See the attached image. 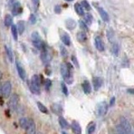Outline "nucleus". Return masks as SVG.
Masks as SVG:
<instances>
[{"label": "nucleus", "mask_w": 134, "mask_h": 134, "mask_svg": "<svg viewBox=\"0 0 134 134\" xmlns=\"http://www.w3.org/2000/svg\"><path fill=\"white\" fill-rule=\"evenodd\" d=\"M60 72L65 81L67 84H71L73 82V76L70 72V67L69 64H62L60 66Z\"/></svg>", "instance_id": "obj_1"}, {"label": "nucleus", "mask_w": 134, "mask_h": 134, "mask_svg": "<svg viewBox=\"0 0 134 134\" xmlns=\"http://www.w3.org/2000/svg\"><path fill=\"white\" fill-rule=\"evenodd\" d=\"M40 79L39 75H35L31 78L30 82V90L34 94H40Z\"/></svg>", "instance_id": "obj_2"}, {"label": "nucleus", "mask_w": 134, "mask_h": 134, "mask_svg": "<svg viewBox=\"0 0 134 134\" xmlns=\"http://www.w3.org/2000/svg\"><path fill=\"white\" fill-rule=\"evenodd\" d=\"M32 41H33V44L35 47H36L38 49H42L44 48V43L42 41L41 38L39 35L38 32H33L32 33Z\"/></svg>", "instance_id": "obj_3"}, {"label": "nucleus", "mask_w": 134, "mask_h": 134, "mask_svg": "<svg viewBox=\"0 0 134 134\" xmlns=\"http://www.w3.org/2000/svg\"><path fill=\"white\" fill-rule=\"evenodd\" d=\"M120 122H121V127L124 129V131L126 132H127V134H133L132 125L127 118H125L124 116H121L120 117Z\"/></svg>", "instance_id": "obj_4"}, {"label": "nucleus", "mask_w": 134, "mask_h": 134, "mask_svg": "<svg viewBox=\"0 0 134 134\" xmlns=\"http://www.w3.org/2000/svg\"><path fill=\"white\" fill-rule=\"evenodd\" d=\"M19 105V96L17 94H14L11 96V97L9 98V100H8V107L12 111H14L17 107H18Z\"/></svg>", "instance_id": "obj_5"}, {"label": "nucleus", "mask_w": 134, "mask_h": 134, "mask_svg": "<svg viewBox=\"0 0 134 134\" xmlns=\"http://www.w3.org/2000/svg\"><path fill=\"white\" fill-rule=\"evenodd\" d=\"M11 91H12V85L9 81H6L3 84L2 86V89H1V91H2V95L3 96L4 98H8V96H10V93H11Z\"/></svg>", "instance_id": "obj_6"}, {"label": "nucleus", "mask_w": 134, "mask_h": 134, "mask_svg": "<svg viewBox=\"0 0 134 134\" xmlns=\"http://www.w3.org/2000/svg\"><path fill=\"white\" fill-rule=\"evenodd\" d=\"M107 109H108V107H107V102H100L97 106V108H96V114L99 116H104L107 113Z\"/></svg>", "instance_id": "obj_7"}, {"label": "nucleus", "mask_w": 134, "mask_h": 134, "mask_svg": "<svg viewBox=\"0 0 134 134\" xmlns=\"http://www.w3.org/2000/svg\"><path fill=\"white\" fill-rule=\"evenodd\" d=\"M41 60L44 64H48V63L51 60V54L48 51V49H46L44 47L42 49V52H41Z\"/></svg>", "instance_id": "obj_8"}, {"label": "nucleus", "mask_w": 134, "mask_h": 134, "mask_svg": "<svg viewBox=\"0 0 134 134\" xmlns=\"http://www.w3.org/2000/svg\"><path fill=\"white\" fill-rule=\"evenodd\" d=\"M22 13V7L19 2L16 1L15 3L12 6V14L14 16H18L19 14Z\"/></svg>", "instance_id": "obj_9"}, {"label": "nucleus", "mask_w": 134, "mask_h": 134, "mask_svg": "<svg viewBox=\"0 0 134 134\" xmlns=\"http://www.w3.org/2000/svg\"><path fill=\"white\" fill-rule=\"evenodd\" d=\"M95 44H96V48L97 49V50H99V51H100V52L104 51L105 45H104V43L102 41V39L100 36H96L95 38Z\"/></svg>", "instance_id": "obj_10"}, {"label": "nucleus", "mask_w": 134, "mask_h": 134, "mask_svg": "<svg viewBox=\"0 0 134 134\" xmlns=\"http://www.w3.org/2000/svg\"><path fill=\"white\" fill-rule=\"evenodd\" d=\"M16 68H17V70H18L19 77L22 80H25V78H26V72H25L22 65H21L19 61H16Z\"/></svg>", "instance_id": "obj_11"}, {"label": "nucleus", "mask_w": 134, "mask_h": 134, "mask_svg": "<svg viewBox=\"0 0 134 134\" xmlns=\"http://www.w3.org/2000/svg\"><path fill=\"white\" fill-rule=\"evenodd\" d=\"M27 133L28 134H35L36 133V126L33 119H29V125L27 127Z\"/></svg>", "instance_id": "obj_12"}, {"label": "nucleus", "mask_w": 134, "mask_h": 134, "mask_svg": "<svg viewBox=\"0 0 134 134\" xmlns=\"http://www.w3.org/2000/svg\"><path fill=\"white\" fill-rule=\"evenodd\" d=\"M97 9H98V12H99V14L100 15V18L102 19V20L105 21V22H108L109 21V15L107 14V12L102 7L97 8Z\"/></svg>", "instance_id": "obj_13"}, {"label": "nucleus", "mask_w": 134, "mask_h": 134, "mask_svg": "<svg viewBox=\"0 0 134 134\" xmlns=\"http://www.w3.org/2000/svg\"><path fill=\"white\" fill-rule=\"evenodd\" d=\"M92 82H93L94 89L96 91H98L99 88L102 85V80L100 77H94L93 80H92Z\"/></svg>", "instance_id": "obj_14"}, {"label": "nucleus", "mask_w": 134, "mask_h": 134, "mask_svg": "<svg viewBox=\"0 0 134 134\" xmlns=\"http://www.w3.org/2000/svg\"><path fill=\"white\" fill-rule=\"evenodd\" d=\"M71 128L75 134H81V127L77 121H73L71 123Z\"/></svg>", "instance_id": "obj_15"}, {"label": "nucleus", "mask_w": 134, "mask_h": 134, "mask_svg": "<svg viewBox=\"0 0 134 134\" xmlns=\"http://www.w3.org/2000/svg\"><path fill=\"white\" fill-rule=\"evenodd\" d=\"M65 26L66 28L70 29V30H72V29H74L75 28V26H76V22L74 20V19H67L66 22H65Z\"/></svg>", "instance_id": "obj_16"}, {"label": "nucleus", "mask_w": 134, "mask_h": 134, "mask_svg": "<svg viewBox=\"0 0 134 134\" xmlns=\"http://www.w3.org/2000/svg\"><path fill=\"white\" fill-rule=\"evenodd\" d=\"M82 87H83V91H84V92H85L86 94L91 93V86L90 85L89 81H84L83 84H82Z\"/></svg>", "instance_id": "obj_17"}, {"label": "nucleus", "mask_w": 134, "mask_h": 134, "mask_svg": "<svg viewBox=\"0 0 134 134\" xmlns=\"http://www.w3.org/2000/svg\"><path fill=\"white\" fill-rule=\"evenodd\" d=\"M61 40L65 45H67V46L70 45V38L68 34L63 33V35H61Z\"/></svg>", "instance_id": "obj_18"}, {"label": "nucleus", "mask_w": 134, "mask_h": 134, "mask_svg": "<svg viewBox=\"0 0 134 134\" xmlns=\"http://www.w3.org/2000/svg\"><path fill=\"white\" fill-rule=\"evenodd\" d=\"M77 40L79 42H81V43H85L87 40V35L85 32H79L77 34Z\"/></svg>", "instance_id": "obj_19"}, {"label": "nucleus", "mask_w": 134, "mask_h": 134, "mask_svg": "<svg viewBox=\"0 0 134 134\" xmlns=\"http://www.w3.org/2000/svg\"><path fill=\"white\" fill-rule=\"evenodd\" d=\"M59 123H60V127L62 128H69L70 127V125L68 123V121H67L64 117H62V116L59 117Z\"/></svg>", "instance_id": "obj_20"}, {"label": "nucleus", "mask_w": 134, "mask_h": 134, "mask_svg": "<svg viewBox=\"0 0 134 134\" xmlns=\"http://www.w3.org/2000/svg\"><path fill=\"white\" fill-rule=\"evenodd\" d=\"M5 51H6V54H7V56L8 58V60H9V61L10 62L14 61V54H13L12 49L7 45H5Z\"/></svg>", "instance_id": "obj_21"}, {"label": "nucleus", "mask_w": 134, "mask_h": 134, "mask_svg": "<svg viewBox=\"0 0 134 134\" xmlns=\"http://www.w3.org/2000/svg\"><path fill=\"white\" fill-rule=\"evenodd\" d=\"M29 119L25 118V117L20 118V120H19V125H20V127H22V128H24V129H27L28 125H29Z\"/></svg>", "instance_id": "obj_22"}, {"label": "nucleus", "mask_w": 134, "mask_h": 134, "mask_svg": "<svg viewBox=\"0 0 134 134\" xmlns=\"http://www.w3.org/2000/svg\"><path fill=\"white\" fill-rule=\"evenodd\" d=\"M75 12L77 13V14L81 15V16L84 15V9H83L82 6L80 3H75Z\"/></svg>", "instance_id": "obj_23"}, {"label": "nucleus", "mask_w": 134, "mask_h": 134, "mask_svg": "<svg viewBox=\"0 0 134 134\" xmlns=\"http://www.w3.org/2000/svg\"><path fill=\"white\" fill-rule=\"evenodd\" d=\"M17 30H18V33H19L20 35H22L24 31V29H25V25H24V21H19L18 25H17Z\"/></svg>", "instance_id": "obj_24"}, {"label": "nucleus", "mask_w": 134, "mask_h": 134, "mask_svg": "<svg viewBox=\"0 0 134 134\" xmlns=\"http://www.w3.org/2000/svg\"><path fill=\"white\" fill-rule=\"evenodd\" d=\"M12 23H13V19H12V16L9 15V14H7L5 16V18H4V24H5V26L7 27H9L12 25Z\"/></svg>", "instance_id": "obj_25"}, {"label": "nucleus", "mask_w": 134, "mask_h": 134, "mask_svg": "<svg viewBox=\"0 0 134 134\" xmlns=\"http://www.w3.org/2000/svg\"><path fill=\"white\" fill-rule=\"evenodd\" d=\"M11 32H12V35H13V38L17 40H18V30H17V27H16V25H11Z\"/></svg>", "instance_id": "obj_26"}, {"label": "nucleus", "mask_w": 134, "mask_h": 134, "mask_svg": "<svg viewBox=\"0 0 134 134\" xmlns=\"http://www.w3.org/2000/svg\"><path fill=\"white\" fill-rule=\"evenodd\" d=\"M37 105H38V108H39V110L41 112L45 113V114H46V113H48V109H47V107L44 106V105H43L40 102H37Z\"/></svg>", "instance_id": "obj_27"}, {"label": "nucleus", "mask_w": 134, "mask_h": 134, "mask_svg": "<svg viewBox=\"0 0 134 134\" xmlns=\"http://www.w3.org/2000/svg\"><path fill=\"white\" fill-rule=\"evenodd\" d=\"M60 54L62 55V57L65 58V57H67V55H68V51H67V49L63 45L60 46Z\"/></svg>", "instance_id": "obj_28"}, {"label": "nucleus", "mask_w": 134, "mask_h": 134, "mask_svg": "<svg viewBox=\"0 0 134 134\" xmlns=\"http://www.w3.org/2000/svg\"><path fill=\"white\" fill-rule=\"evenodd\" d=\"M112 53L115 54V55H118L119 53V45L117 44H114L112 45Z\"/></svg>", "instance_id": "obj_29"}, {"label": "nucleus", "mask_w": 134, "mask_h": 134, "mask_svg": "<svg viewBox=\"0 0 134 134\" xmlns=\"http://www.w3.org/2000/svg\"><path fill=\"white\" fill-rule=\"evenodd\" d=\"M81 6H82V8H86V10H91V5L89 4V3H88L86 0H83V1L81 2Z\"/></svg>", "instance_id": "obj_30"}, {"label": "nucleus", "mask_w": 134, "mask_h": 134, "mask_svg": "<svg viewBox=\"0 0 134 134\" xmlns=\"http://www.w3.org/2000/svg\"><path fill=\"white\" fill-rule=\"evenodd\" d=\"M61 89H62V91L63 93H64L65 96H68L69 92H68V88H67L66 85L64 83V82H61Z\"/></svg>", "instance_id": "obj_31"}, {"label": "nucleus", "mask_w": 134, "mask_h": 134, "mask_svg": "<svg viewBox=\"0 0 134 134\" xmlns=\"http://www.w3.org/2000/svg\"><path fill=\"white\" fill-rule=\"evenodd\" d=\"M96 130V124L93 123L89 126V127H88V131H87V133L88 134H92Z\"/></svg>", "instance_id": "obj_32"}, {"label": "nucleus", "mask_w": 134, "mask_h": 134, "mask_svg": "<svg viewBox=\"0 0 134 134\" xmlns=\"http://www.w3.org/2000/svg\"><path fill=\"white\" fill-rule=\"evenodd\" d=\"M116 132H117V134H127L124 131V129L121 127V125H118L116 127Z\"/></svg>", "instance_id": "obj_33"}, {"label": "nucleus", "mask_w": 134, "mask_h": 134, "mask_svg": "<svg viewBox=\"0 0 134 134\" xmlns=\"http://www.w3.org/2000/svg\"><path fill=\"white\" fill-rule=\"evenodd\" d=\"M80 27H81V29H84V30H88L87 25L86 24L85 22H83V21H80Z\"/></svg>", "instance_id": "obj_34"}, {"label": "nucleus", "mask_w": 134, "mask_h": 134, "mask_svg": "<svg viewBox=\"0 0 134 134\" xmlns=\"http://www.w3.org/2000/svg\"><path fill=\"white\" fill-rule=\"evenodd\" d=\"M32 3H33L34 7L35 8V10H37V8L40 6V0H32Z\"/></svg>", "instance_id": "obj_35"}, {"label": "nucleus", "mask_w": 134, "mask_h": 134, "mask_svg": "<svg viewBox=\"0 0 134 134\" xmlns=\"http://www.w3.org/2000/svg\"><path fill=\"white\" fill-rule=\"evenodd\" d=\"M29 22H30V24H35V22H36V17H35V15H34V14L30 15V17H29Z\"/></svg>", "instance_id": "obj_36"}, {"label": "nucleus", "mask_w": 134, "mask_h": 134, "mask_svg": "<svg viewBox=\"0 0 134 134\" xmlns=\"http://www.w3.org/2000/svg\"><path fill=\"white\" fill-rule=\"evenodd\" d=\"M71 60H72V62L73 64L77 67V68H79V64H78V61H77V59L76 57H75V55H72V57H71Z\"/></svg>", "instance_id": "obj_37"}, {"label": "nucleus", "mask_w": 134, "mask_h": 134, "mask_svg": "<svg viewBox=\"0 0 134 134\" xmlns=\"http://www.w3.org/2000/svg\"><path fill=\"white\" fill-rule=\"evenodd\" d=\"M50 86H51V81H50L49 80H46V81H45V89L47 91H49Z\"/></svg>", "instance_id": "obj_38"}, {"label": "nucleus", "mask_w": 134, "mask_h": 134, "mask_svg": "<svg viewBox=\"0 0 134 134\" xmlns=\"http://www.w3.org/2000/svg\"><path fill=\"white\" fill-rule=\"evenodd\" d=\"M16 1H17V0H7V4H8V7H10V8H12V6L15 3Z\"/></svg>", "instance_id": "obj_39"}, {"label": "nucleus", "mask_w": 134, "mask_h": 134, "mask_svg": "<svg viewBox=\"0 0 134 134\" xmlns=\"http://www.w3.org/2000/svg\"><path fill=\"white\" fill-rule=\"evenodd\" d=\"M85 19H86V20L89 24L91 23V21H92V17H91V14H86V16L85 17Z\"/></svg>", "instance_id": "obj_40"}, {"label": "nucleus", "mask_w": 134, "mask_h": 134, "mask_svg": "<svg viewBox=\"0 0 134 134\" xmlns=\"http://www.w3.org/2000/svg\"><path fill=\"white\" fill-rule=\"evenodd\" d=\"M115 100H116V98L115 97H112L110 100V106H113L115 103Z\"/></svg>", "instance_id": "obj_41"}, {"label": "nucleus", "mask_w": 134, "mask_h": 134, "mask_svg": "<svg viewBox=\"0 0 134 134\" xmlns=\"http://www.w3.org/2000/svg\"><path fill=\"white\" fill-rule=\"evenodd\" d=\"M2 76H3V74H2V72H1V71H0V80H1Z\"/></svg>", "instance_id": "obj_42"}, {"label": "nucleus", "mask_w": 134, "mask_h": 134, "mask_svg": "<svg viewBox=\"0 0 134 134\" xmlns=\"http://www.w3.org/2000/svg\"><path fill=\"white\" fill-rule=\"evenodd\" d=\"M65 1H67V2H72L73 0H65Z\"/></svg>", "instance_id": "obj_43"}, {"label": "nucleus", "mask_w": 134, "mask_h": 134, "mask_svg": "<svg viewBox=\"0 0 134 134\" xmlns=\"http://www.w3.org/2000/svg\"><path fill=\"white\" fill-rule=\"evenodd\" d=\"M62 134H68V133H66V132H63Z\"/></svg>", "instance_id": "obj_44"}, {"label": "nucleus", "mask_w": 134, "mask_h": 134, "mask_svg": "<svg viewBox=\"0 0 134 134\" xmlns=\"http://www.w3.org/2000/svg\"><path fill=\"white\" fill-rule=\"evenodd\" d=\"M39 134H42V133H39Z\"/></svg>", "instance_id": "obj_45"}]
</instances>
